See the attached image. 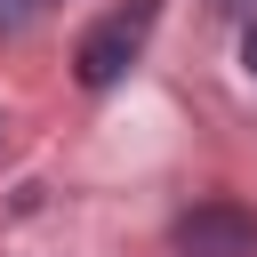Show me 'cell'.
<instances>
[{
	"label": "cell",
	"instance_id": "6da1fadb",
	"mask_svg": "<svg viewBox=\"0 0 257 257\" xmlns=\"http://www.w3.org/2000/svg\"><path fill=\"white\" fill-rule=\"evenodd\" d=\"M145 32H153V0H128V8L96 16V24L80 32V48H72V72H80V88H112V80L137 64Z\"/></svg>",
	"mask_w": 257,
	"mask_h": 257
},
{
	"label": "cell",
	"instance_id": "7a4b0ae2",
	"mask_svg": "<svg viewBox=\"0 0 257 257\" xmlns=\"http://www.w3.org/2000/svg\"><path fill=\"white\" fill-rule=\"evenodd\" d=\"M169 249L177 257H257V217L241 201H201V209L177 217Z\"/></svg>",
	"mask_w": 257,
	"mask_h": 257
},
{
	"label": "cell",
	"instance_id": "3957f363",
	"mask_svg": "<svg viewBox=\"0 0 257 257\" xmlns=\"http://www.w3.org/2000/svg\"><path fill=\"white\" fill-rule=\"evenodd\" d=\"M241 64H249V80H257V24H249V40H241Z\"/></svg>",
	"mask_w": 257,
	"mask_h": 257
}]
</instances>
